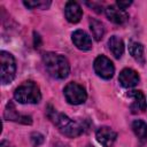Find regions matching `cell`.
<instances>
[{"label": "cell", "mask_w": 147, "mask_h": 147, "mask_svg": "<svg viewBox=\"0 0 147 147\" xmlns=\"http://www.w3.org/2000/svg\"><path fill=\"white\" fill-rule=\"evenodd\" d=\"M3 117L7 121H11V122H16V123H21V124H32V118L29 115H22L17 111L14 102L9 101L5 108V113H3Z\"/></svg>", "instance_id": "52a82bcc"}, {"label": "cell", "mask_w": 147, "mask_h": 147, "mask_svg": "<svg viewBox=\"0 0 147 147\" xmlns=\"http://www.w3.org/2000/svg\"><path fill=\"white\" fill-rule=\"evenodd\" d=\"M86 147H94V146H92V145H87Z\"/></svg>", "instance_id": "7402d4cb"}, {"label": "cell", "mask_w": 147, "mask_h": 147, "mask_svg": "<svg viewBox=\"0 0 147 147\" xmlns=\"http://www.w3.org/2000/svg\"><path fill=\"white\" fill-rule=\"evenodd\" d=\"M42 63L47 72L56 79H64L70 72V64L65 56L48 52L42 55Z\"/></svg>", "instance_id": "7a4b0ae2"}, {"label": "cell", "mask_w": 147, "mask_h": 147, "mask_svg": "<svg viewBox=\"0 0 147 147\" xmlns=\"http://www.w3.org/2000/svg\"><path fill=\"white\" fill-rule=\"evenodd\" d=\"M108 47H109V51L111 52V54L116 59L122 57V55L124 53V42L119 37L111 36L108 40Z\"/></svg>", "instance_id": "5bb4252c"}, {"label": "cell", "mask_w": 147, "mask_h": 147, "mask_svg": "<svg viewBox=\"0 0 147 147\" xmlns=\"http://www.w3.org/2000/svg\"><path fill=\"white\" fill-rule=\"evenodd\" d=\"M64 15L68 22L70 23H78L83 16V9L76 1H68L64 8Z\"/></svg>", "instance_id": "8fae6325"}, {"label": "cell", "mask_w": 147, "mask_h": 147, "mask_svg": "<svg viewBox=\"0 0 147 147\" xmlns=\"http://www.w3.org/2000/svg\"><path fill=\"white\" fill-rule=\"evenodd\" d=\"M49 108L51 109L47 110V116L51 118V121L54 123V125L57 127V130L63 136L69 137V138H76L84 132L83 125H80L79 123L69 118L65 114L59 113L52 107H49Z\"/></svg>", "instance_id": "6da1fadb"}, {"label": "cell", "mask_w": 147, "mask_h": 147, "mask_svg": "<svg viewBox=\"0 0 147 147\" xmlns=\"http://www.w3.org/2000/svg\"><path fill=\"white\" fill-rule=\"evenodd\" d=\"M129 52L131 54V56L140 64L145 63V49L142 44L138 42V41H130L129 44Z\"/></svg>", "instance_id": "9a60e30c"}, {"label": "cell", "mask_w": 147, "mask_h": 147, "mask_svg": "<svg viewBox=\"0 0 147 147\" xmlns=\"http://www.w3.org/2000/svg\"><path fill=\"white\" fill-rule=\"evenodd\" d=\"M129 96L133 99V102L130 106V109L133 114L146 110L147 102H146V98L141 91H131L129 93Z\"/></svg>", "instance_id": "4fadbf2b"}, {"label": "cell", "mask_w": 147, "mask_h": 147, "mask_svg": "<svg viewBox=\"0 0 147 147\" xmlns=\"http://www.w3.org/2000/svg\"><path fill=\"white\" fill-rule=\"evenodd\" d=\"M131 3H132L131 1H117V2H116V6H117L118 8H121V9H123V10H125Z\"/></svg>", "instance_id": "ffe728a7"}, {"label": "cell", "mask_w": 147, "mask_h": 147, "mask_svg": "<svg viewBox=\"0 0 147 147\" xmlns=\"http://www.w3.org/2000/svg\"><path fill=\"white\" fill-rule=\"evenodd\" d=\"M0 63H1V75L0 79L2 84H9L14 80L16 74V62L14 56L6 51L0 53Z\"/></svg>", "instance_id": "277c9868"}, {"label": "cell", "mask_w": 147, "mask_h": 147, "mask_svg": "<svg viewBox=\"0 0 147 147\" xmlns=\"http://www.w3.org/2000/svg\"><path fill=\"white\" fill-rule=\"evenodd\" d=\"M90 30H91V33H92L93 38L96 41H100L105 36V26H103V24L100 21L95 20V18H91L90 20Z\"/></svg>", "instance_id": "e0dca14e"}, {"label": "cell", "mask_w": 147, "mask_h": 147, "mask_svg": "<svg viewBox=\"0 0 147 147\" xmlns=\"http://www.w3.org/2000/svg\"><path fill=\"white\" fill-rule=\"evenodd\" d=\"M98 142L103 147H110L114 145L117 138V133L109 126H101L95 133Z\"/></svg>", "instance_id": "ba28073f"}, {"label": "cell", "mask_w": 147, "mask_h": 147, "mask_svg": "<svg viewBox=\"0 0 147 147\" xmlns=\"http://www.w3.org/2000/svg\"><path fill=\"white\" fill-rule=\"evenodd\" d=\"M14 98L20 103H38L41 100V92L37 83L26 80L15 88Z\"/></svg>", "instance_id": "3957f363"}, {"label": "cell", "mask_w": 147, "mask_h": 147, "mask_svg": "<svg viewBox=\"0 0 147 147\" xmlns=\"http://www.w3.org/2000/svg\"><path fill=\"white\" fill-rule=\"evenodd\" d=\"M106 16L110 22H113L115 24H124L129 20L127 13L125 10L118 8L116 5H111L106 8Z\"/></svg>", "instance_id": "7c38bea8"}, {"label": "cell", "mask_w": 147, "mask_h": 147, "mask_svg": "<svg viewBox=\"0 0 147 147\" xmlns=\"http://www.w3.org/2000/svg\"><path fill=\"white\" fill-rule=\"evenodd\" d=\"M0 147H14V146L9 141H7V140H2L0 142Z\"/></svg>", "instance_id": "44dd1931"}, {"label": "cell", "mask_w": 147, "mask_h": 147, "mask_svg": "<svg viewBox=\"0 0 147 147\" xmlns=\"http://www.w3.org/2000/svg\"><path fill=\"white\" fill-rule=\"evenodd\" d=\"M63 94L65 100L70 105H80V103H84L87 99L86 90L82 85L75 82L68 83L65 85L63 90Z\"/></svg>", "instance_id": "5b68a950"}, {"label": "cell", "mask_w": 147, "mask_h": 147, "mask_svg": "<svg viewBox=\"0 0 147 147\" xmlns=\"http://www.w3.org/2000/svg\"><path fill=\"white\" fill-rule=\"evenodd\" d=\"M30 140H31V144L34 147H38L44 142V136L41 133H39V132H33L30 136Z\"/></svg>", "instance_id": "d6986e66"}, {"label": "cell", "mask_w": 147, "mask_h": 147, "mask_svg": "<svg viewBox=\"0 0 147 147\" xmlns=\"http://www.w3.org/2000/svg\"><path fill=\"white\" fill-rule=\"evenodd\" d=\"M24 6L30 8V9H46L51 6V1H44V0H39V1H23Z\"/></svg>", "instance_id": "ac0fdd59"}, {"label": "cell", "mask_w": 147, "mask_h": 147, "mask_svg": "<svg viewBox=\"0 0 147 147\" xmlns=\"http://www.w3.org/2000/svg\"><path fill=\"white\" fill-rule=\"evenodd\" d=\"M71 40L74 45L80 51H90L92 48L91 37L83 30H76L71 34Z\"/></svg>", "instance_id": "30bf717a"}, {"label": "cell", "mask_w": 147, "mask_h": 147, "mask_svg": "<svg viewBox=\"0 0 147 147\" xmlns=\"http://www.w3.org/2000/svg\"><path fill=\"white\" fill-rule=\"evenodd\" d=\"M140 80V77L138 75V72L131 68H125L119 72L118 76V82L119 84L125 87V88H130L136 86Z\"/></svg>", "instance_id": "9c48e42d"}, {"label": "cell", "mask_w": 147, "mask_h": 147, "mask_svg": "<svg viewBox=\"0 0 147 147\" xmlns=\"http://www.w3.org/2000/svg\"><path fill=\"white\" fill-rule=\"evenodd\" d=\"M132 130L137 138L144 142L147 140V124L141 119H134L132 122Z\"/></svg>", "instance_id": "2e32d148"}, {"label": "cell", "mask_w": 147, "mask_h": 147, "mask_svg": "<svg viewBox=\"0 0 147 147\" xmlns=\"http://www.w3.org/2000/svg\"><path fill=\"white\" fill-rule=\"evenodd\" d=\"M93 68L95 74L103 79H110L115 74V67L113 62L105 55H99L95 57Z\"/></svg>", "instance_id": "8992f818"}]
</instances>
